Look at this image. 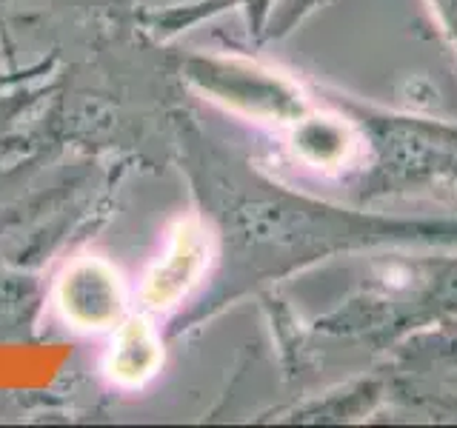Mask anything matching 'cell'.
I'll list each match as a JSON object with an SVG mask.
<instances>
[{
    "instance_id": "1",
    "label": "cell",
    "mask_w": 457,
    "mask_h": 428,
    "mask_svg": "<svg viewBox=\"0 0 457 428\" xmlns=\"http://www.w3.org/2000/svg\"><path fill=\"white\" fill-rule=\"evenodd\" d=\"M369 257V277L314 320L320 337L389 357L409 337L457 323V249H395Z\"/></svg>"
},
{
    "instance_id": "2",
    "label": "cell",
    "mask_w": 457,
    "mask_h": 428,
    "mask_svg": "<svg viewBox=\"0 0 457 428\" xmlns=\"http://www.w3.org/2000/svg\"><path fill=\"white\" fill-rule=\"evenodd\" d=\"M320 92L361 128L363 157L343 197L357 206L435 200L457 206V120L432 111L386 109L332 86Z\"/></svg>"
},
{
    "instance_id": "3",
    "label": "cell",
    "mask_w": 457,
    "mask_h": 428,
    "mask_svg": "<svg viewBox=\"0 0 457 428\" xmlns=\"http://www.w3.org/2000/svg\"><path fill=\"white\" fill-rule=\"evenodd\" d=\"M186 78L223 109L278 132H286L318 103V92H312L300 78L240 54L192 57Z\"/></svg>"
},
{
    "instance_id": "4",
    "label": "cell",
    "mask_w": 457,
    "mask_h": 428,
    "mask_svg": "<svg viewBox=\"0 0 457 428\" xmlns=\"http://www.w3.org/2000/svg\"><path fill=\"white\" fill-rule=\"evenodd\" d=\"M283 137L292 160L300 169L318 175L320 180L346 185L357 166H361L363 157L361 128L320 89H318V103L286 128Z\"/></svg>"
},
{
    "instance_id": "5",
    "label": "cell",
    "mask_w": 457,
    "mask_h": 428,
    "mask_svg": "<svg viewBox=\"0 0 457 428\" xmlns=\"http://www.w3.org/2000/svg\"><path fill=\"white\" fill-rule=\"evenodd\" d=\"M212 263V235L197 218L171 228L169 246L143 283V300L152 309H171L204 280Z\"/></svg>"
},
{
    "instance_id": "6",
    "label": "cell",
    "mask_w": 457,
    "mask_h": 428,
    "mask_svg": "<svg viewBox=\"0 0 457 428\" xmlns=\"http://www.w3.org/2000/svg\"><path fill=\"white\" fill-rule=\"evenodd\" d=\"M57 306L78 328H109L123 317L126 292L120 275L100 257H80L57 280Z\"/></svg>"
},
{
    "instance_id": "7",
    "label": "cell",
    "mask_w": 457,
    "mask_h": 428,
    "mask_svg": "<svg viewBox=\"0 0 457 428\" xmlns=\"http://www.w3.org/2000/svg\"><path fill=\"white\" fill-rule=\"evenodd\" d=\"M397 403V374L386 363L371 374L352 377L312 397L303 408H295V420L306 423H361L375 417L386 406Z\"/></svg>"
},
{
    "instance_id": "8",
    "label": "cell",
    "mask_w": 457,
    "mask_h": 428,
    "mask_svg": "<svg viewBox=\"0 0 457 428\" xmlns=\"http://www.w3.org/2000/svg\"><path fill=\"white\" fill-rule=\"evenodd\" d=\"M163 363V346L154 328L137 317L120 325L109 351V374L123 385H143Z\"/></svg>"
},
{
    "instance_id": "9",
    "label": "cell",
    "mask_w": 457,
    "mask_h": 428,
    "mask_svg": "<svg viewBox=\"0 0 457 428\" xmlns=\"http://www.w3.org/2000/svg\"><path fill=\"white\" fill-rule=\"evenodd\" d=\"M323 4H328V0H278L275 12H271V21H269V32L289 35L300 21H306L309 14L318 12Z\"/></svg>"
},
{
    "instance_id": "10",
    "label": "cell",
    "mask_w": 457,
    "mask_h": 428,
    "mask_svg": "<svg viewBox=\"0 0 457 428\" xmlns=\"http://www.w3.org/2000/svg\"><path fill=\"white\" fill-rule=\"evenodd\" d=\"M423 4L428 18L437 26L440 37L446 40V46L457 61V0H423Z\"/></svg>"
}]
</instances>
